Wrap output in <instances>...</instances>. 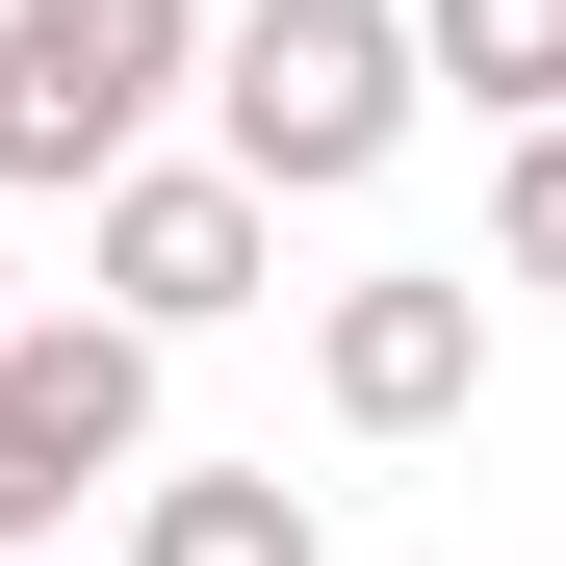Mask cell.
<instances>
[{"label": "cell", "mask_w": 566, "mask_h": 566, "mask_svg": "<svg viewBox=\"0 0 566 566\" xmlns=\"http://www.w3.org/2000/svg\"><path fill=\"white\" fill-rule=\"evenodd\" d=\"M180 52H207V0H0V180L27 207H104L155 155Z\"/></svg>", "instance_id": "7a4b0ae2"}, {"label": "cell", "mask_w": 566, "mask_h": 566, "mask_svg": "<svg viewBox=\"0 0 566 566\" xmlns=\"http://www.w3.org/2000/svg\"><path fill=\"white\" fill-rule=\"evenodd\" d=\"M490 283H566V129L490 155Z\"/></svg>", "instance_id": "ba28073f"}, {"label": "cell", "mask_w": 566, "mask_h": 566, "mask_svg": "<svg viewBox=\"0 0 566 566\" xmlns=\"http://www.w3.org/2000/svg\"><path fill=\"white\" fill-rule=\"evenodd\" d=\"M155 463V335L129 310H27L0 335V566H52L77 490H129Z\"/></svg>", "instance_id": "3957f363"}, {"label": "cell", "mask_w": 566, "mask_h": 566, "mask_svg": "<svg viewBox=\"0 0 566 566\" xmlns=\"http://www.w3.org/2000/svg\"><path fill=\"white\" fill-rule=\"evenodd\" d=\"M310 387H335V438H438L463 387H490V283H463V258L335 283V310H310Z\"/></svg>", "instance_id": "5b68a950"}, {"label": "cell", "mask_w": 566, "mask_h": 566, "mask_svg": "<svg viewBox=\"0 0 566 566\" xmlns=\"http://www.w3.org/2000/svg\"><path fill=\"white\" fill-rule=\"evenodd\" d=\"M0 335H27V258H0Z\"/></svg>", "instance_id": "9c48e42d"}, {"label": "cell", "mask_w": 566, "mask_h": 566, "mask_svg": "<svg viewBox=\"0 0 566 566\" xmlns=\"http://www.w3.org/2000/svg\"><path fill=\"white\" fill-rule=\"evenodd\" d=\"M129 566H335V541H310L283 463H155V490H129Z\"/></svg>", "instance_id": "8992f818"}, {"label": "cell", "mask_w": 566, "mask_h": 566, "mask_svg": "<svg viewBox=\"0 0 566 566\" xmlns=\"http://www.w3.org/2000/svg\"><path fill=\"white\" fill-rule=\"evenodd\" d=\"M412 52H438V104H490V155L566 129V0H412Z\"/></svg>", "instance_id": "52a82bcc"}, {"label": "cell", "mask_w": 566, "mask_h": 566, "mask_svg": "<svg viewBox=\"0 0 566 566\" xmlns=\"http://www.w3.org/2000/svg\"><path fill=\"white\" fill-rule=\"evenodd\" d=\"M258 258H283V207L232 155H129L104 207H77V283H104L129 335H207V310H258Z\"/></svg>", "instance_id": "277c9868"}, {"label": "cell", "mask_w": 566, "mask_h": 566, "mask_svg": "<svg viewBox=\"0 0 566 566\" xmlns=\"http://www.w3.org/2000/svg\"><path fill=\"white\" fill-rule=\"evenodd\" d=\"M438 104V52H412V0H258L232 77H207V155L258 180V207H335V180H387Z\"/></svg>", "instance_id": "6da1fadb"}]
</instances>
